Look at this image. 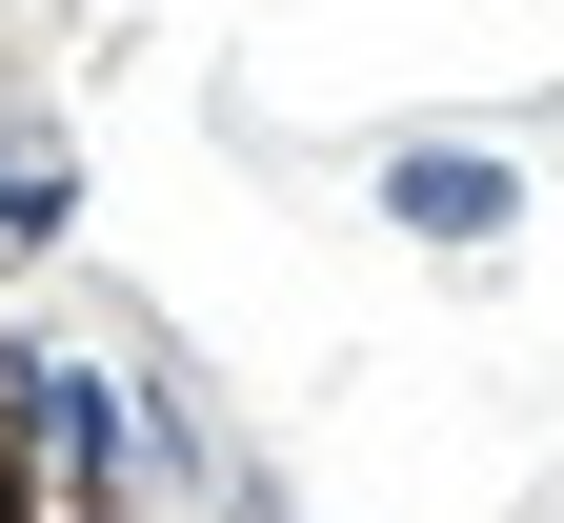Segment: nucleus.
Returning a JSON list of instances; mask_svg holds the SVG:
<instances>
[{
  "label": "nucleus",
  "instance_id": "1",
  "mask_svg": "<svg viewBox=\"0 0 564 523\" xmlns=\"http://www.w3.org/2000/svg\"><path fill=\"white\" fill-rule=\"evenodd\" d=\"M0 403H21V464L82 503V483H141V383L82 342H0Z\"/></svg>",
  "mask_w": 564,
  "mask_h": 523
},
{
  "label": "nucleus",
  "instance_id": "2",
  "mask_svg": "<svg viewBox=\"0 0 564 523\" xmlns=\"http://www.w3.org/2000/svg\"><path fill=\"white\" fill-rule=\"evenodd\" d=\"M383 221L444 242V262H484V242L524 221V162H505V141H383Z\"/></svg>",
  "mask_w": 564,
  "mask_h": 523
},
{
  "label": "nucleus",
  "instance_id": "3",
  "mask_svg": "<svg viewBox=\"0 0 564 523\" xmlns=\"http://www.w3.org/2000/svg\"><path fill=\"white\" fill-rule=\"evenodd\" d=\"M61 221H82V162H61V141H41L21 101H0V262H41Z\"/></svg>",
  "mask_w": 564,
  "mask_h": 523
},
{
  "label": "nucleus",
  "instance_id": "4",
  "mask_svg": "<svg viewBox=\"0 0 564 523\" xmlns=\"http://www.w3.org/2000/svg\"><path fill=\"white\" fill-rule=\"evenodd\" d=\"M41 523H162V503H121V483H82V503H41Z\"/></svg>",
  "mask_w": 564,
  "mask_h": 523
}]
</instances>
